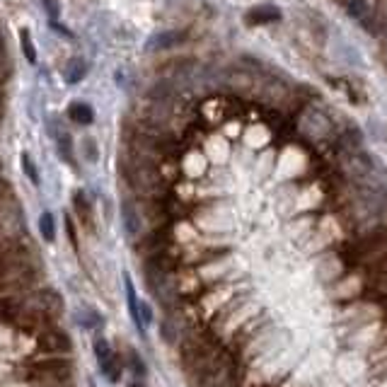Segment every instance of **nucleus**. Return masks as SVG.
Masks as SVG:
<instances>
[{
    "mask_svg": "<svg viewBox=\"0 0 387 387\" xmlns=\"http://www.w3.org/2000/svg\"><path fill=\"white\" fill-rule=\"evenodd\" d=\"M73 203H75L78 218H80V221L85 223L87 228H92V206H90V201H87L85 194H82V191H75V196H73Z\"/></svg>",
    "mask_w": 387,
    "mask_h": 387,
    "instance_id": "obj_12",
    "label": "nucleus"
},
{
    "mask_svg": "<svg viewBox=\"0 0 387 387\" xmlns=\"http://www.w3.org/2000/svg\"><path fill=\"white\" fill-rule=\"evenodd\" d=\"M20 44H22V51H24V59L29 64H36V49H34V41H32V34L29 29H20Z\"/></svg>",
    "mask_w": 387,
    "mask_h": 387,
    "instance_id": "obj_17",
    "label": "nucleus"
},
{
    "mask_svg": "<svg viewBox=\"0 0 387 387\" xmlns=\"http://www.w3.org/2000/svg\"><path fill=\"white\" fill-rule=\"evenodd\" d=\"M85 75H87V66L82 59H73L66 66V82H71V85H78Z\"/></svg>",
    "mask_w": 387,
    "mask_h": 387,
    "instance_id": "obj_13",
    "label": "nucleus"
},
{
    "mask_svg": "<svg viewBox=\"0 0 387 387\" xmlns=\"http://www.w3.org/2000/svg\"><path fill=\"white\" fill-rule=\"evenodd\" d=\"M36 346H39V351H44V353L59 356V353L71 351L73 344H71V339H68V334H64L61 329L44 327L39 334H36Z\"/></svg>",
    "mask_w": 387,
    "mask_h": 387,
    "instance_id": "obj_4",
    "label": "nucleus"
},
{
    "mask_svg": "<svg viewBox=\"0 0 387 387\" xmlns=\"http://www.w3.org/2000/svg\"><path fill=\"white\" fill-rule=\"evenodd\" d=\"M56 150L61 153V158L66 162H73V138L71 133H66V131H59L56 133Z\"/></svg>",
    "mask_w": 387,
    "mask_h": 387,
    "instance_id": "obj_16",
    "label": "nucleus"
},
{
    "mask_svg": "<svg viewBox=\"0 0 387 387\" xmlns=\"http://www.w3.org/2000/svg\"><path fill=\"white\" fill-rule=\"evenodd\" d=\"M99 365H102V375L109 380V383H119V378H122V363L117 360V356H109V358L99 360Z\"/></svg>",
    "mask_w": 387,
    "mask_h": 387,
    "instance_id": "obj_14",
    "label": "nucleus"
},
{
    "mask_svg": "<svg viewBox=\"0 0 387 387\" xmlns=\"http://www.w3.org/2000/svg\"><path fill=\"white\" fill-rule=\"evenodd\" d=\"M289 95H291V90L284 80H279V78H274V75H261L259 92H257L259 99H264V102H269V104H284L286 99H289Z\"/></svg>",
    "mask_w": 387,
    "mask_h": 387,
    "instance_id": "obj_5",
    "label": "nucleus"
},
{
    "mask_svg": "<svg viewBox=\"0 0 387 387\" xmlns=\"http://www.w3.org/2000/svg\"><path fill=\"white\" fill-rule=\"evenodd\" d=\"M68 114H71L73 122L80 124V126H90L92 119H95V114H92L90 104H85V102H73L71 109H68Z\"/></svg>",
    "mask_w": 387,
    "mask_h": 387,
    "instance_id": "obj_11",
    "label": "nucleus"
},
{
    "mask_svg": "<svg viewBox=\"0 0 387 387\" xmlns=\"http://www.w3.org/2000/svg\"><path fill=\"white\" fill-rule=\"evenodd\" d=\"M32 378L41 380V383H51V385H64L68 378H71V360L59 358V356H51V358H44L39 363H34L29 368Z\"/></svg>",
    "mask_w": 387,
    "mask_h": 387,
    "instance_id": "obj_2",
    "label": "nucleus"
},
{
    "mask_svg": "<svg viewBox=\"0 0 387 387\" xmlns=\"http://www.w3.org/2000/svg\"><path fill=\"white\" fill-rule=\"evenodd\" d=\"M82 153H85L87 162H97V158H99V150H97L95 138H85V140H82Z\"/></svg>",
    "mask_w": 387,
    "mask_h": 387,
    "instance_id": "obj_21",
    "label": "nucleus"
},
{
    "mask_svg": "<svg viewBox=\"0 0 387 387\" xmlns=\"http://www.w3.org/2000/svg\"><path fill=\"white\" fill-rule=\"evenodd\" d=\"M375 271H378L380 276H387V252L378 259V264H375Z\"/></svg>",
    "mask_w": 387,
    "mask_h": 387,
    "instance_id": "obj_24",
    "label": "nucleus"
},
{
    "mask_svg": "<svg viewBox=\"0 0 387 387\" xmlns=\"http://www.w3.org/2000/svg\"><path fill=\"white\" fill-rule=\"evenodd\" d=\"M387 244V226H378L370 230L365 238H360V242L356 244V254L358 257H368L373 252H380Z\"/></svg>",
    "mask_w": 387,
    "mask_h": 387,
    "instance_id": "obj_7",
    "label": "nucleus"
},
{
    "mask_svg": "<svg viewBox=\"0 0 387 387\" xmlns=\"http://www.w3.org/2000/svg\"><path fill=\"white\" fill-rule=\"evenodd\" d=\"M184 167H187V175H201L203 167H206V162H203V158L198 153H194V155L187 158Z\"/></svg>",
    "mask_w": 387,
    "mask_h": 387,
    "instance_id": "obj_19",
    "label": "nucleus"
},
{
    "mask_svg": "<svg viewBox=\"0 0 387 387\" xmlns=\"http://www.w3.org/2000/svg\"><path fill=\"white\" fill-rule=\"evenodd\" d=\"M0 56H3V36H0Z\"/></svg>",
    "mask_w": 387,
    "mask_h": 387,
    "instance_id": "obj_26",
    "label": "nucleus"
},
{
    "mask_svg": "<svg viewBox=\"0 0 387 387\" xmlns=\"http://www.w3.org/2000/svg\"><path fill=\"white\" fill-rule=\"evenodd\" d=\"M22 170H24V175L29 177V182H32V184H36V187H39V170H36L34 160L29 158L27 153L22 155Z\"/></svg>",
    "mask_w": 387,
    "mask_h": 387,
    "instance_id": "obj_20",
    "label": "nucleus"
},
{
    "mask_svg": "<svg viewBox=\"0 0 387 387\" xmlns=\"http://www.w3.org/2000/svg\"><path fill=\"white\" fill-rule=\"evenodd\" d=\"M140 317H143V324H148L150 317H153V315H150V307L145 305V302H140Z\"/></svg>",
    "mask_w": 387,
    "mask_h": 387,
    "instance_id": "obj_25",
    "label": "nucleus"
},
{
    "mask_svg": "<svg viewBox=\"0 0 387 387\" xmlns=\"http://www.w3.org/2000/svg\"><path fill=\"white\" fill-rule=\"evenodd\" d=\"M344 170L349 172L353 184H383L380 182V170L375 167V160L358 148H351L344 155Z\"/></svg>",
    "mask_w": 387,
    "mask_h": 387,
    "instance_id": "obj_1",
    "label": "nucleus"
},
{
    "mask_svg": "<svg viewBox=\"0 0 387 387\" xmlns=\"http://www.w3.org/2000/svg\"><path fill=\"white\" fill-rule=\"evenodd\" d=\"M41 5H44V10L49 13V17L51 20H56L61 15V5H59V0H41Z\"/></svg>",
    "mask_w": 387,
    "mask_h": 387,
    "instance_id": "obj_23",
    "label": "nucleus"
},
{
    "mask_svg": "<svg viewBox=\"0 0 387 387\" xmlns=\"http://www.w3.org/2000/svg\"><path fill=\"white\" fill-rule=\"evenodd\" d=\"M184 39H187V32H177V29L155 32L148 41H145V51H170V49H175V46H180Z\"/></svg>",
    "mask_w": 387,
    "mask_h": 387,
    "instance_id": "obj_8",
    "label": "nucleus"
},
{
    "mask_svg": "<svg viewBox=\"0 0 387 387\" xmlns=\"http://www.w3.org/2000/svg\"><path fill=\"white\" fill-rule=\"evenodd\" d=\"M27 302L34 307L36 312H39L41 317H44L46 322L56 320V317H61V312H64V298H61L56 291H51V289L36 291Z\"/></svg>",
    "mask_w": 387,
    "mask_h": 387,
    "instance_id": "obj_3",
    "label": "nucleus"
},
{
    "mask_svg": "<svg viewBox=\"0 0 387 387\" xmlns=\"http://www.w3.org/2000/svg\"><path fill=\"white\" fill-rule=\"evenodd\" d=\"M281 17L279 8H274V5H259V8H252L247 15H244V22L247 24H269V22H276V20Z\"/></svg>",
    "mask_w": 387,
    "mask_h": 387,
    "instance_id": "obj_10",
    "label": "nucleus"
},
{
    "mask_svg": "<svg viewBox=\"0 0 387 387\" xmlns=\"http://www.w3.org/2000/svg\"><path fill=\"white\" fill-rule=\"evenodd\" d=\"M39 230H41V238H44L46 242H54L56 226H54V216H51V213H44V216L39 218Z\"/></svg>",
    "mask_w": 387,
    "mask_h": 387,
    "instance_id": "obj_18",
    "label": "nucleus"
},
{
    "mask_svg": "<svg viewBox=\"0 0 387 387\" xmlns=\"http://www.w3.org/2000/svg\"><path fill=\"white\" fill-rule=\"evenodd\" d=\"M300 129L307 136H312V138H324L332 131V122H329V117L324 112H320V109H307L300 122Z\"/></svg>",
    "mask_w": 387,
    "mask_h": 387,
    "instance_id": "obj_6",
    "label": "nucleus"
},
{
    "mask_svg": "<svg viewBox=\"0 0 387 387\" xmlns=\"http://www.w3.org/2000/svg\"><path fill=\"white\" fill-rule=\"evenodd\" d=\"M126 298H129V310H131V317H133V322H136V327L143 332V317H140V305H138V300H136V291H133V284H131V279L126 276Z\"/></svg>",
    "mask_w": 387,
    "mask_h": 387,
    "instance_id": "obj_15",
    "label": "nucleus"
},
{
    "mask_svg": "<svg viewBox=\"0 0 387 387\" xmlns=\"http://www.w3.org/2000/svg\"><path fill=\"white\" fill-rule=\"evenodd\" d=\"M122 221L131 238H138V235L143 233V218H140V211L136 208V203H131V201L122 203Z\"/></svg>",
    "mask_w": 387,
    "mask_h": 387,
    "instance_id": "obj_9",
    "label": "nucleus"
},
{
    "mask_svg": "<svg viewBox=\"0 0 387 387\" xmlns=\"http://www.w3.org/2000/svg\"><path fill=\"white\" fill-rule=\"evenodd\" d=\"M95 356H97V360H104L112 356V349H109V344L104 342V339H97L95 342Z\"/></svg>",
    "mask_w": 387,
    "mask_h": 387,
    "instance_id": "obj_22",
    "label": "nucleus"
}]
</instances>
